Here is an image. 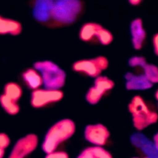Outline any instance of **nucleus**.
Masks as SVG:
<instances>
[{
	"label": "nucleus",
	"mask_w": 158,
	"mask_h": 158,
	"mask_svg": "<svg viewBox=\"0 0 158 158\" xmlns=\"http://www.w3.org/2000/svg\"><path fill=\"white\" fill-rule=\"evenodd\" d=\"M114 85L115 83L111 78L106 76H99L94 79L93 85L87 91L86 101L91 105L98 104L106 94L113 89Z\"/></svg>",
	"instance_id": "8"
},
{
	"label": "nucleus",
	"mask_w": 158,
	"mask_h": 158,
	"mask_svg": "<svg viewBox=\"0 0 158 158\" xmlns=\"http://www.w3.org/2000/svg\"><path fill=\"white\" fill-rule=\"evenodd\" d=\"M44 158H69V154L62 151H55L54 152L46 154Z\"/></svg>",
	"instance_id": "22"
},
{
	"label": "nucleus",
	"mask_w": 158,
	"mask_h": 158,
	"mask_svg": "<svg viewBox=\"0 0 158 158\" xmlns=\"http://www.w3.org/2000/svg\"><path fill=\"white\" fill-rule=\"evenodd\" d=\"M132 158H139V157H132Z\"/></svg>",
	"instance_id": "28"
},
{
	"label": "nucleus",
	"mask_w": 158,
	"mask_h": 158,
	"mask_svg": "<svg viewBox=\"0 0 158 158\" xmlns=\"http://www.w3.org/2000/svg\"><path fill=\"white\" fill-rule=\"evenodd\" d=\"M152 46L155 54L158 56V33H156L152 38Z\"/></svg>",
	"instance_id": "23"
},
{
	"label": "nucleus",
	"mask_w": 158,
	"mask_h": 158,
	"mask_svg": "<svg viewBox=\"0 0 158 158\" xmlns=\"http://www.w3.org/2000/svg\"><path fill=\"white\" fill-rule=\"evenodd\" d=\"M76 126L70 118H63L52 125L46 133L41 148L48 154L56 151L58 146L71 138L75 132Z\"/></svg>",
	"instance_id": "1"
},
{
	"label": "nucleus",
	"mask_w": 158,
	"mask_h": 158,
	"mask_svg": "<svg viewBox=\"0 0 158 158\" xmlns=\"http://www.w3.org/2000/svg\"><path fill=\"white\" fill-rule=\"evenodd\" d=\"M54 1L37 0L34 1L33 15L34 18L43 23H50Z\"/></svg>",
	"instance_id": "11"
},
{
	"label": "nucleus",
	"mask_w": 158,
	"mask_h": 158,
	"mask_svg": "<svg viewBox=\"0 0 158 158\" xmlns=\"http://www.w3.org/2000/svg\"><path fill=\"white\" fill-rule=\"evenodd\" d=\"M144 75L153 85L158 83V67L152 64L146 63L143 67Z\"/></svg>",
	"instance_id": "19"
},
{
	"label": "nucleus",
	"mask_w": 158,
	"mask_h": 158,
	"mask_svg": "<svg viewBox=\"0 0 158 158\" xmlns=\"http://www.w3.org/2000/svg\"><path fill=\"white\" fill-rule=\"evenodd\" d=\"M155 98L157 99V101H158V89L156 90V91L155 92Z\"/></svg>",
	"instance_id": "27"
},
{
	"label": "nucleus",
	"mask_w": 158,
	"mask_h": 158,
	"mask_svg": "<svg viewBox=\"0 0 158 158\" xmlns=\"http://www.w3.org/2000/svg\"><path fill=\"white\" fill-rule=\"evenodd\" d=\"M130 33L131 43L135 50L142 49L146 38V31L144 27L143 20L140 18L133 19L130 23Z\"/></svg>",
	"instance_id": "12"
},
{
	"label": "nucleus",
	"mask_w": 158,
	"mask_h": 158,
	"mask_svg": "<svg viewBox=\"0 0 158 158\" xmlns=\"http://www.w3.org/2000/svg\"><path fill=\"white\" fill-rule=\"evenodd\" d=\"M10 143V139L5 133H0V149L5 150L9 147Z\"/></svg>",
	"instance_id": "21"
},
{
	"label": "nucleus",
	"mask_w": 158,
	"mask_h": 158,
	"mask_svg": "<svg viewBox=\"0 0 158 158\" xmlns=\"http://www.w3.org/2000/svg\"><path fill=\"white\" fill-rule=\"evenodd\" d=\"M22 30L20 22L0 15V35L17 36L21 33Z\"/></svg>",
	"instance_id": "14"
},
{
	"label": "nucleus",
	"mask_w": 158,
	"mask_h": 158,
	"mask_svg": "<svg viewBox=\"0 0 158 158\" xmlns=\"http://www.w3.org/2000/svg\"><path fill=\"white\" fill-rule=\"evenodd\" d=\"M84 136L86 141L94 146H102L107 143L110 132L102 123L89 124L85 128Z\"/></svg>",
	"instance_id": "10"
},
{
	"label": "nucleus",
	"mask_w": 158,
	"mask_h": 158,
	"mask_svg": "<svg viewBox=\"0 0 158 158\" xmlns=\"http://www.w3.org/2000/svg\"><path fill=\"white\" fill-rule=\"evenodd\" d=\"M108 67L109 60L103 56L80 59L72 64V69L75 72L94 78L101 75Z\"/></svg>",
	"instance_id": "6"
},
{
	"label": "nucleus",
	"mask_w": 158,
	"mask_h": 158,
	"mask_svg": "<svg viewBox=\"0 0 158 158\" xmlns=\"http://www.w3.org/2000/svg\"><path fill=\"white\" fill-rule=\"evenodd\" d=\"M0 105L5 112L11 115L17 114L20 109L17 101L8 98L4 94L0 96Z\"/></svg>",
	"instance_id": "17"
},
{
	"label": "nucleus",
	"mask_w": 158,
	"mask_h": 158,
	"mask_svg": "<svg viewBox=\"0 0 158 158\" xmlns=\"http://www.w3.org/2000/svg\"><path fill=\"white\" fill-rule=\"evenodd\" d=\"M128 109L132 118L133 125L138 131L143 130L158 120V114L139 95L131 98Z\"/></svg>",
	"instance_id": "2"
},
{
	"label": "nucleus",
	"mask_w": 158,
	"mask_h": 158,
	"mask_svg": "<svg viewBox=\"0 0 158 158\" xmlns=\"http://www.w3.org/2000/svg\"><path fill=\"white\" fill-rule=\"evenodd\" d=\"M146 63V58L143 56H133L128 60V64L132 67L142 68Z\"/></svg>",
	"instance_id": "20"
},
{
	"label": "nucleus",
	"mask_w": 158,
	"mask_h": 158,
	"mask_svg": "<svg viewBox=\"0 0 158 158\" xmlns=\"http://www.w3.org/2000/svg\"><path fill=\"white\" fill-rule=\"evenodd\" d=\"M4 94L8 98L19 101L22 95V89L21 86L15 82L7 83L4 87Z\"/></svg>",
	"instance_id": "18"
},
{
	"label": "nucleus",
	"mask_w": 158,
	"mask_h": 158,
	"mask_svg": "<svg viewBox=\"0 0 158 158\" xmlns=\"http://www.w3.org/2000/svg\"><path fill=\"white\" fill-rule=\"evenodd\" d=\"M153 140H154V145H155L156 149L158 150V132L154 135V136L153 137Z\"/></svg>",
	"instance_id": "24"
},
{
	"label": "nucleus",
	"mask_w": 158,
	"mask_h": 158,
	"mask_svg": "<svg viewBox=\"0 0 158 158\" xmlns=\"http://www.w3.org/2000/svg\"><path fill=\"white\" fill-rule=\"evenodd\" d=\"M64 97L61 89L39 88L32 91L30 104L34 108L41 109L58 102Z\"/></svg>",
	"instance_id": "7"
},
{
	"label": "nucleus",
	"mask_w": 158,
	"mask_h": 158,
	"mask_svg": "<svg viewBox=\"0 0 158 158\" xmlns=\"http://www.w3.org/2000/svg\"><path fill=\"white\" fill-rule=\"evenodd\" d=\"M142 1L141 0H130L129 3L132 6H138L140 3H141Z\"/></svg>",
	"instance_id": "25"
},
{
	"label": "nucleus",
	"mask_w": 158,
	"mask_h": 158,
	"mask_svg": "<svg viewBox=\"0 0 158 158\" xmlns=\"http://www.w3.org/2000/svg\"><path fill=\"white\" fill-rule=\"evenodd\" d=\"M77 158H112V156L102 146H94L85 148Z\"/></svg>",
	"instance_id": "16"
},
{
	"label": "nucleus",
	"mask_w": 158,
	"mask_h": 158,
	"mask_svg": "<svg viewBox=\"0 0 158 158\" xmlns=\"http://www.w3.org/2000/svg\"><path fill=\"white\" fill-rule=\"evenodd\" d=\"M22 79L26 85L33 91L40 88L43 85L40 73L34 67L26 69L22 73Z\"/></svg>",
	"instance_id": "15"
},
{
	"label": "nucleus",
	"mask_w": 158,
	"mask_h": 158,
	"mask_svg": "<svg viewBox=\"0 0 158 158\" xmlns=\"http://www.w3.org/2000/svg\"><path fill=\"white\" fill-rule=\"evenodd\" d=\"M125 88L130 91L146 90L151 88L153 84L151 83L144 75V74H135L127 72L125 75Z\"/></svg>",
	"instance_id": "13"
},
{
	"label": "nucleus",
	"mask_w": 158,
	"mask_h": 158,
	"mask_svg": "<svg viewBox=\"0 0 158 158\" xmlns=\"http://www.w3.org/2000/svg\"><path fill=\"white\" fill-rule=\"evenodd\" d=\"M5 155V150L0 149V158H4Z\"/></svg>",
	"instance_id": "26"
},
{
	"label": "nucleus",
	"mask_w": 158,
	"mask_h": 158,
	"mask_svg": "<svg viewBox=\"0 0 158 158\" xmlns=\"http://www.w3.org/2000/svg\"><path fill=\"white\" fill-rule=\"evenodd\" d=\"M82 2L77 0L54 1L49 24L65 25L73 23L83 10Z\"/></svg>",
	"instance_id": "3"
},
{
	"label": "nucleus",
	"mask_w": 158,
	"mask_h": 158,
	"mask_svg": "<svg viewBox=\"0 0 158 158\" xmlns=\"http://www.w3.org/2000/svg\"><path fill=\"white\" fill-rule=\"evenodd\" d=\"M38 138L33 133L28 134L17 141L7 158H26L37 148Z\"/></svg>",
	"instance_id": "9"
},
{
	"label": "nucleus",
	"mask_w": 158,
	"mask_h": 158,
	"mask_svg": "<svg viewBox=\"0 0 158 158\" xmlns=\"http://www.w3.org/2000/svg\"><path fill=\"white\" fill-rule=\"evenodd\" d=\"M80 40L85 42H98L104 46L112 43L114 40L112 33L99 23L87 22L84 23L79 31Z\"/></svg>",
	"instance_id": "5"
},
{
	"label": "nucleus",
	"mask_w": 158,
	"mask_h": 158,
	"mask_svg": "<svg viewBox=\"0 0 158 158\" xmlns=\"http://www.w3.org/2000/svg\"><path fill=\"white\" fill-rule=\"evenodd\" d=\"M33 67L41 74L44 88L60 89L66 80V73L57 64L51 60L36 62Z\"/></svg>",
	"instance_id": "4"
}]
</instances>
